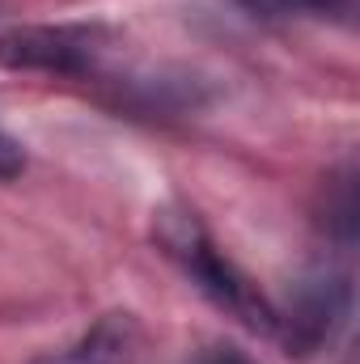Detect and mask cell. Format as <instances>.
<instances>
[{
  "mask_svg": "<svg viewBox=\"0 0 360 364\" xmlns=\"http://www.w3.org/2000/svg\"><path fill=\"white\" fill-rule=\"evenodd\" d=\"M157 246L179 263V272L229 318H238L242 326L275 335V305L259 292V284H250V275L242 272L203 229V220L186 208H166L157 212Z\"/></svg>",
  "mask_w": 360,
  "mask_h": 364,
  "instance_id": "obj_1",
  "label": "cell"
},
{
  "mask_svg": "<svg viewBox=\"0 0 360 364\" xmlns=\"http://www.w3.org/2000/svg\"><path fill=\"white\" fill-rule=\"evenodd\" d=\"M21 166H26V157H21V149L0 132V182H9V178H17L21 174Z\"/></svg>",
  "mask_w": 360,
  "mask_h": 364,
  "instance_id": "obj_6",
  "label": "cell"
},
{
  "mask_svg": "<svg viewBox=\"0 0 360 364\" xmlns=\"http://www.w3.org/2000/svg\"><path fill=\"white\" fill-rule=\"evenodd\" d=\"M102 55L97 26H13L0 34V64L17 73H90Z\"/></svg>",
  "mask_w": 360,
  "mask_h": 364,
  "instance_id": "obj_2",
  "label": "cell"
},
{
  "mask_svg": "<svg viewBox=\"0 0 360 364\" xmlns=\"http://www.w3.org/2000/svg\"><path fill=\"white\" fill-rule=\"evenodd\" d=\"M195 364H255V360L246 352H238V348H208Z\"/></svg>",
  "mask_w": 360,
  "mask_h": 364,
  "instance_id": "obj_7",
  "label": "cell"
},
{
  "mask_svg": "<svg viewBox=\"0 0 360 364\" xmlns=\"http://www.w3.org/2000/svg\"><path fill=\"white\" fill-rule=\"evenodd\" d=\"M348 314V279L335 272H318L301 279L284 309H275V335L288 352L309 356L322 343H331L335 326Z\"/></svg>",
  "mask_w": 360,
  "mask_h": 364,
  "instance_id": "obj_3",
  "label": "cell"
},
{
  "mask_svg": "<svg viewBox=\"0 0 360 364\" xmlns=\"http://www.w3.org/2000/svg\"><path fill=\"white\" fill-rule=\"evenodd\" d=\"M140 348L144 335L136 326L132 314H106L93 331H85V339L60 356H43L34 364H140Z\"/></svg>",
  "mask_w": 360,
  "mask_h": 364,
  "instance_id": "obj_4",
  "label": "cell"
},
{
  "mask_svg": "<svg viewBox=\"0 0 360 364\" xmlns=\"http://www.w3.org/2000/svg\"><path fill=\"white\" fill-rule=\"evenodd\" d=\"M250 9L271 13V17H288V13H339L348 9V0H246Z\"/></svg>",
  "mask_w": 360,
  "mask_h": 364,
  "instance_id": "obj_5",
  "label": "cell"
}]
</instances>
